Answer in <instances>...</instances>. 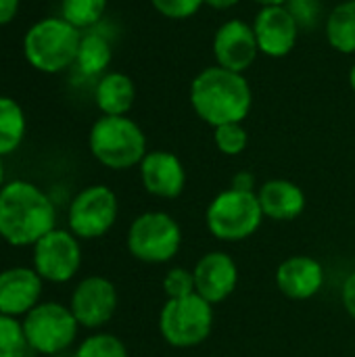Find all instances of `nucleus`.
I'll list each match as a JSON object with an SVG mask.
<instances>
[{
  "label": "nucleus",
  "instance_id": "obj_1",
  "mask_svg": "<svg viewBox=\"0 0 355 357\" xmlns=\"http://www.w3.org/2000/svg\"><path fill=\"white\" fill-rule=\"evenodd\" d=\"M190 105L211 128L243 123L253 105V92L243 73L220 65L203 69L190 84Z\"/></svg>",
  "mask_w": 355,
  "mask_h": 357
},
{
  "label": "nucleus",
  "instance_id": "obj_2",
  "mask_svg": "<svg viewBox=\"0 0 355 357\" xmlns=\"http://www.w3.org/2000/svg\"><path fill=\"white\" fill-rule=\"evenodd\" d=\"M52 201L36 184L15 180L0 190V236L15 247L36 245L54 230Z\"/></svg>",
  "mask_w": 355,
  "mask_h": 357
},
{
  "label": "nucleus",
  "instance_id": "obj_3",
  "mask_svg": "<svg viewBox=\"0 0 355 357\" xmlns=\"http://www.w3.org/2000/svg\"><path fill=\"white\" fill-rule=\"evenodd\" d=\"M90 153L109 169H130L146 157V136L128 115H103L88 136Z\"/></svg>",
  "mask_w": 355,
  "mask_h": 357
},
{
  "label": "nucleus",
  "instance_id": "obj_4",
  "mask_svg": "<svg viewBox=\"0 0 355 357\" xmlns=\"http://www.w3.org/2000/svg\"><path fill=\"white\" fill-rule=\"evenodd\" d=\"M82 31L63 17H46L33 23L23 38L27 63L42 73H59L75 65Z\"/></svg>",
  "mask_w": 355,
  "mask_h": 357
},
{
  "label": "nucleus",
  "instance_id": "obj_5",
  "mask_svg": "<svg viewBox=\"0 0 355 357\" xmlns=\"http://www.w3.org/2000/svg\"><path fill=\"white\" fill-rule=\"evenodd\" d=\"M264 218L257 192L236 190L232 186L216 195L205 211L207 230L224 243H239L253 236Z\"/></svg>",
  "mask_w": 355,
  "mask_h": 357
},
{
  "label": "nucleus",
  "instance_id": "obj_6",
  "mask_svg": "<svg viewBox=\"0 0 355 357\" xmlns=\"http://www.w3.org/2000/svg\"><path fill=\"white\" fill-rule=\"evenodd\" d=\"M213 331V305L197 293L167 299L159 312V333L169 347L192 349L203 345Z\"/></svg>",
  "mask_w": 355,
  "mask_h": 357
},
{
  "label": "nucleus",
  "instance_id": "obj_7",
  "mask_svg": "<svg viewBox=\"0 0 355 357\" xmlns=\"http://www.w3.org/2000/svg\"><path fill=\"white\" fill-rule=\"evenodd\" d=\"M182 247V228L165 211L138 215L128 230V251L142 264H167Z\"/></svg>",
  "mask_w": 355,
  "mask_h": 357
},
{
  "label": "nucleus",
  "instance_id": "obj_8",
  "mask_svg": "<svg viewBox=\"0 0 355 357\" xmlns=\"http://www.w3.org/2000/svg\"><path fill=\"white\" fill-rule=\"evenodd\" d=\"M77 326L80 324L69 307L59 303H38L31 312H27L23 333L33 351L56 356L75 341Z\"/></svg>",
  "mask_w": 355,
  "mask_h": 357
},
{
  "label": "nucleus",
  "instance_id": "obj_9",
  "mask_svg": "<svg viewBox=\"0 0 355 357\" xmlns=\"http://www.w3.org/2000/svg\"><path fill=\"white\" fill-rule=\"evenodd\" d=\"M119 213V203L109 186L84 188L69 207V230L77 238H98L107 234Z\"/></svg>",
  "mask_w": 355,
  "mask_h": 357
},
{
  "label": "nucleus",
  "instance_id": "obj_10",
  "mask_svg": "<svg viewBox=\"0 0 355 357\" xmlns=\"http://www.w3.org/2000/svg\"><path fill=\"white\" fill-rule=\"evenodd\" d=\"M82 264V249L77 236L67 230H50L33 245V266L42 280L67 282Z\"/></svg>",
  "mask_w": 355,
  "mask_h": 357
},
{
  "label": "nucleus",
  "instance_id": "obj_11",
  "mask_svg": "<svg viewBox=\"0 0 355 357\" xmlns=\"http://www.w3.org/2000/svg\"><path fill=\"white\" fill-rule=\"evenodd\" d=\"M69 310L80 326L100 328L115 316L117 289L109 278L88 276L75 287Z\"/></svg>",
  "mask_w": 355,
  "mask_h": 357
},
{
  "label": "nucleus",
  "instance_id": "obj_12",
  "mask_svg": "<svg viewBox=\"0 0 355 357\" xmlns=\"http://www.w3.org/2000/svg\"><path fill=\"white\" fill-rule=\"evenodd\" d=\"M253 31L259 52L272 59H280L295 48L301 27L289 6L280 4L264 6L253 21Z\"/></svg>",
  "mask_w": 355,
  "mask_h": 357
},
{
  "label": "nucleus",
  "instance_id": "obj_13",
  "mask_svg": "<svg viewBox=\"0 0 355 357\" xmlns=\"http://www.w3.org/2000/svg\"><path fill=\"white\" fill-rule=\"evenodd\" d=\"M259 54L253 25L230 19L222 23L213 36V56L216 63L224 69L245 73Z\"/></svg>",
  "mask_w": 355,
  "mask_h": 357
},
{
  "label": "nucleus",
  "instance_id": "obj_14",
  "mask_svg": "<svg viewBox=\"0 0 355 357\" xmlns=\"http://www.w3.org/2000/svg\"><path fill=\"white\" fill-rule=\"evenodd\" d=\"M195 291L199 297L218 305L226 301L239 284V266L236 261L224 251H209L205 253L195 270Z\"/></svg>",
  "mask_w": 355,
  "mask_h": 357
},
{
  "label": "nucleus",
  "instance_id": "obj_15",
  "mask_svg": "<svg viewBox=\"0 0 355 357\" xmlns=\"http://www.w3.org/2000/svg\"><path fill=\"white\" fill-rule=\"evenodd\" d=\"M140 180L149 195L157 199H176L186 186V169L169 151H151L140 161Z\"/></svg>",
  "mask_w": 355,
  "mask_h": 357
},
{
  "label": "nucleus",
  "instance_id": "obj_16",
  "mask_svg": "<svg viewBox=\"0 0 355 357\" xmlns=\"http://www.w3.org/2000/svg\"><path fill=\"white\" fill-rule=\"evenodd\" d=\"M278 291L293 301H308L324 287V268L316 257L293 255L276 270Z\"/></svg>",
  "mask_w": 355,
  "mask_h": 357
},
{
  "label": "nucleus",
  "instance_id": "obj_17",
  "mask_svg": "<svg viewBox=\"0 0 355 357\" xmlns=\"http://www.w3.org/2000/svg\"><path fill=\"white\" fill-rule=\"evenodd\" d=\"M42 278L29 268H10L0 272V314L19 316L38 305Z\"/></svg>",
  "mask_w": 355,
  "mask_h": 357
},
{
  "label": "nucleus",
  "instance_id": "obj_18",
  "mask_svg": "<svg viewBox=\"0 0 355 357\" xmlns=\"http://www.w3.org/2000/svg\"><path fill=\"white\" fill-rule=\"evenodd\" d=\"M257 199L266 218L276 222H291L297 220L305 209V192L299 184L291 180H270L262 184L257 190Z\"/></svg>",
  "mask_w": 355,
  "mask_h": 357
},
{
  "label": "nucleus",
  "instance_id": "obj_19",
  "mask_svg": "<svg viewBox=\"0 0 355 357\" xmlns=\"http://www.w3.org/2000/svg\"><path fill=\"white\" fill-rule=\"evenodd\" d=\"M94 100L103 115H128L136 100V86L126 73H105L96 82Z\"/></svg>",
  "mask_w": 355,
  "mask_h": 357
},
{
  "label": "nucleus",
  "instance_id": "obj_20",
  "mask_svg": "<svg viewBox=\"0 0 355 357\" xmlns=\"http://www.w3.org/2000/svg\"><path fill=\"white\" fill-rule=\"evenodd\" d=\"M326 40L343 54H355V0L337 4L326 19Z\"/></svg>",
  "mask_w": 355,
  "mask_h": 357
},
{
  "label": "nucleus",
  "instance_id": "obj_21",
  "mask_svg": "<svg viewBox=\"0 0 355 357\" xmlns=\"http://www.w3.org/2000/svg\"><path fill=\"white\" fill-rule=\"evenodd\" d=\"M111 56H113L111 44L103 33H96V31L82 33L77 59H75V67L80 69V73L88 77L103 75L111 63Z\"/></svg>",
  "mask_w": 355,
  "mask_h": 357
},
{
  "label": "nucleus",
  "instance_id": "obj_22",
  "mask_svg": "<svg viewBox=\"0 0 355 357\" xmlns=\"http://www.w3.org/2000/svg\"><path fill=\"white\" fill-rule=\"evenodd\" d=\"M27 119L17 100L0 96V157L13 153L25 136Z\"/></svg>",
  "mask_w": 355,
  "mask_h": 357
},
{
  "label": "nucleus",
  "instance_id": "obj_23",
  "mask_svg": "<svg viewBox=\"0 0 355 357\" xmlns=\"http://www.w3.org/2000/svg\"><path fill=\"white\" fill-rule=\"evenodd\" d=\"M107 10V0H61V17L75 29L94 27Z\"/></svg>",
  "mask_w": 355,
  "mask_h": 357
},
{
  "label": "nucleus",
  "instance_id": "obj_24",
  "mask_svg": "<svg viewBox=\"0 0 355 357\" xmlns=\"http://www.w3.org/2000/svg\"><path fill=\"white\" fill-rule=\"evenodd\" d=\"M73 357H128V349L115 335L98 333L82 341Z\"/></svg>",
  "mask_w": 355,
  "mask_h": 357
},
{
  "label": "nucleus",
  "instance_id": "obj_25",
  "mask_svg": "<svg viewBox=\"0 0 355 357\" xmlns=\"http://www.w3.org/2000/svg\"><path fill=\"white\" fill-rule=\"evenodd\" d=\"M27 347L23 324L13 316L0 314V357H23Z\"/></svg>",
  "mask_w": 355,
  "mask_h": 357
},
{
  "label": "nucleus",
  "instance_id": "obj_26",
  "mask_svg": "<svg viewBox=\"0 0 355 357\" xmlns=\"http://www.w3.org/2000/svg\"><path fill=\"white\" fill-rule=\"evenodd\" d=\"M213 142L220 153L228 157H236L247 149L249 134L243 128V123H224V126L213 128Z\"/></svg>",
  "mask_w": 355,
  "mask_h": 357
},
{
  "label": "nucleus",
  "instance_id": "obj_27",
  "mask_svg": "<svg viewBox=\"0 0 355 357\" xmlns=\"http://www.w3.org/2000/svg\"><path fill=\"white\" fill-rule=\"evenodd\" d=\"M163 293L167 299H180L188 297L195 291V274L186 268H169V272L163 276Z\"/></svg>",
  "mask_w": 355,
  "mask_h": 357
},
{
  "label": "nucleus",
  "instance_id": "obj_28",
  "mask_svg": "<svg viewBox=\"0 0 355 357\" xmlns=\"http://www.w3.org/2000/svg\"><path fill=\"white\" fill-rule=\"evenodd\" d=\"M151 4L167 19H188L203 6V0H151Z\"/></svg>",
  "mask_w": 355,
  "mask_h": 357
},
{
  "label": "nucleus",
  "instance_id": "obj_29",
  "mask_svg": "<svg viewBox=\"0 0 355 357\" xmlns=\"http://www.w3.org/2000/svg\"><path fill=\"white\" fill-rule=\"evenodd\" d=\"M341 301H343V307L345 312L355 320V272L349 274L343 282V289H341Z\"/></svg>",
  "mask_w": 355,
  "mask_h": 357
},
{
  "label": "nucleus",
  "instance_id": "obj_30",
  "mask_svg": "<svg viewBox=\"0 0 355 357\" xmlns=\"http://www.w3.org/2000/svg\"><path fill=\"white\" fill-rule=\"evenodd\" d=\"M19 10V0H0V27L10 23Z\"/></svg>",
  "mask_w": 355,
  "mask_h": 357
},
{
  "label": "nucleus",
  "instance_id": "obj_31",
  "mask_svg": "<svg viewBox=\"0 0 355 357\" xmlns=\"http://www.w3.org/2000/svg\"><path fill=\"white\" fill-rule=\"evenodd\" d=\"M230 186L236 188V190H251V192H255V178L249 172H239L232 178V184Z\"/></svg>",
  "mask_w": 355,
  "mask_h": 357
},
{
  "label": "nucleus",
  "instance_id": "obj_32",
  "mask_svg": "<svg viewBox=\"0 0 355 357\" xmlns=\"http://www.w3.org/2000/svg\"><path fill=\"white\" fill-rule=\"evenodd\" d=\"M239 2L241 0H203V4H207V6H211L216 10H228V8L236 6Z\"/></svg>",
  "mask_w": 355,
  "mask_h": 357
},
{
  "label": "nucleus",
  "instance_id": "obj_33",
  "mask_svg": "<svg viewBox=\"0 0 355 357\" xmlns=\"http://www.w3.org/2000/svg\"><path fill=\"white\" fill-rule=\"evenodd\" d=\"M253 2H257L264 8V6H280V4H287L289 0H253Z\"/></svg>",
  "mask_w": 355,
  "mask_h": 357
},
{
  "label": "nucleus",
  "instance_id": "obj_34",
  "mask_svg": "<svg viewBox=\"0 0 355 357\" xmlns=\"http://www.w3.org/2000/svg\"><path fill=\"white\" fill-rule=\"evenodd\" d=\"M349 86H352V90H354L355 94V65L352 67V71H349Z\"/></svg>",
  "mask_w": 355,
  "mask_h": 357
},
{
  "label": "nucleus",
  "instance_id": "obj_35",
  "mask_svg": "<svg viewBox=\"0 0 355 357\" xmlns=\"http://www.w3.org/2000/svg\"><path fill=\"white\" fill-rule=\"evenodd\" d=\"M2 180H4V165H2V157H0V190H2Z\"/></svg>",
  "mask_w": 355,
  "mask_h": 357
}]
</instances>
